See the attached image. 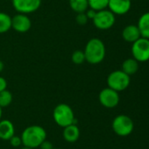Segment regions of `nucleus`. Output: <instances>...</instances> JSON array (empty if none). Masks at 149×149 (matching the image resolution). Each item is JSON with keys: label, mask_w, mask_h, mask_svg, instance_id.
Masks as SVG:
<instances>
[{"label": "nucleus", "mask_w": 149, "mask_h": 149, "mask_svg": "<svg viewBox=\"0 0 149 149\" xmlns=\"http://www.w3.org/2000/svg\"><path fill=\"white\" fill-rule=\"evenodd\" d=\"M42 0H11L12 7L18 13L31 14L38 10Z\"/></svg>", "instance_id": "obj_9"}, {"label": "nucleus", "mask_w": 149, "mask_h": 149, "mask_svg": "<svg viewBox=\"0 0 149 149\" xmlns=\"http://www.w3.org/2000/svg\"><path fill=\"white\" fill-rule=\"evenodd\" d=\"M21 149H32V148H28V147H25V146H24L23 148Z\"/></svg>", "instance_id": "obj_29"}, {"label": "nucleus", "mask_w": 149, "mask_h": 149, "mask_svg": "<svg viewBox=\"0 0 149 149\" xmlns=\"http://www.w3.org/2000/svg\"><path fill=\"white\" fill-rule=\"evenodd\" d=\"M7 89V81L4 78L0 76V93Z\"/></svg>", "instance_id": "obj_26"}, {"label": "nucleus", "mask_w": 149, "mask_h": 149, "mask_svg": "<svg viewBox=\"0 0 149 149\" xmlns=\"http://www.w3.org/2000/svg\"><path fill=\"white\" fill-rule=\"evenodd\" d=\"M53 118L56 125L65 127L69 125H77V120L75 117L73 109L68 104H59L53 111Z\"/></svg>", "instance_id": "obj_3"}, {"label": "nucleus", "mask_w": 149, "mask_h": 149, "mask_svg": "<svg viewBox=\"0 0 149 149\" xmlns=\"http://www.w3.org/2000/svg\"><path fill=\"white\" fill-rule=\"evenodd\" d=\"M106 82L108 87L119 93L128 88L131 83V77L122 70H116L108 75Z\"/></svg>", "instance_id": "obj_4"}, {"label": "nucleus", "mask_w": 149, "mask_h": 149, "mask_svg": "<svg viewBox=\"0 0 149 149\" xmlns=\"http://www.w3.org/2000/svg\"><path fill=\"white\" fill-rule=\"evenodd\" d=\"M12 94L10 91H8L7 89L1 92L0 93V107H6L8 106L11 105V103L12 102Z\"/></svg>", "instance_id": "obj_20"}, {"label": "nucleus", "mask_w": 149, "mask_h": 149, "mask_svg": "<svg viewBox=\"0 0 149 149\" xmlns=\"http://www.w3.org/2000/svg\"><path fill=\"white\" fill-rule=\"evenodd\" d=\"M11 29V17L5 12L0 11V34L5 33Z\"/></svg>", "instance_id": "obj_18"}, {"label": "nucleus", "mask_w": 149, "mask_h": 149, "mask_svg": "<svg viewBox=\"0 0 149 149\" xmlns=\"http://www.w3.org/2000/svg\"><path fill=\"white\" fill-rule=\"evenodd\" d=\"M20 137L24 146L34 149L47 140V132L42 127L32 125L25 127Z\"/></svg>", "instance_id": "obj_2"}, {"label": "nucleus", "mask_w": 149, "mask_h": 149, "mask_svg": "<svg viewBox=\"0 0 149 149\" xmlns=\"http://www.w3.org/2000/svg\"><path fill=\"white\" fill-rule=\"evenodd\" d=\"M54 149H62V148H54Z\"/></svg>", "instance_id": "obj_30"}, {"label": "nucleus", "mask_w": 149, "mask_h": 149, "mask_svg": "<svg viewBox=\"0 0 149 149\" xmlns=\"http://www.w3.org/2000/svg\"><path fill=\"white\" fill-rule=\"evenodd\" d=\"M2 114H3V111H2V107H0V120H2Z\"/></svg>", "instance_id": "obj_28"}, {"label": "nucleus", "mask_w": 149, "mask_h": 149, "mask_svg": "<svg viewBox=\"0 0 149 149\" xmlns=\"http://www.w3.org/2000/svg\"><path fill=\"white\" fill-rule=\"evenodd\" d=\"M132 55L139 63L149 60V39L140 38L132 44Z\"/></svg>", "instance_id": "obj_7"}, {"label": "nucleus", "mask_w": 149, "mask_h": 149, "mask_svg": "<svg viewBox=\"0 0 149 149\" xmlns=\"http://www.w3.org/2000/svg\"><path fill=\"white\" fill-rule=\"evenodd\" d=\"M10 144L13 147V148H18L22 145V140H21V137L20 136H18V135H13L10 140Z\"/></svg>", "instance_id": "obj_23"}, {"label": "nucleus", "mask_w": 149, "mask_h": 149, "mask_svg": "<svg viewBox=\"0 0 149 149\" xmlns=\"http://www.w3.org/2000/svg\"><path fill=\"white\" fill-rule=\"evenodd\" d=\"M40 149H54V146H53V144H52V142H50V141H47V140H45L40 145Z\"/></svg>", "instance_id": "obj_24"}, {"label": "nucleus", "mask_w": 149, "mask_h": 149, "mask_svg": "<svg viewBox=\"0 0 149 149\" xmlns=\"http://www.w3.org/2000/svg\"><path fill=\"white\" fill-rule=\"evenodd\" d=\"M122 38L125 41L133 44L140 38H141L140 30L136 24L126 25L122 31Z\"/></svg>", "instance_id": "obj_12"}, {"label": "nucleus", "mask_w": 149, "mask_h": 149, "mask_svg": "<svg viewBox=\"0 0 149 149\" xmlns=\"http://www.w3.org/2000/svg\"><path fill=\"white\" fill-rule=\"evenodd\" d=\"M108 3H109V0H88L89 8L93 9L96 11L107 9Z\"/></svg>", "instance_id": "obj_19"}, {"label": "nucleus", "mask_w": 149, "mask_h": 149, "mask_svg": "<svg viewBox=\"0 0 149 149\" xmlns=\"http://www.w3.org/2000/svg\"><path fill=\"white\" fill-rule=\"evenodd\" d=\"M4 68V65L3 61H2V60H0V72H3Z\"/></svg>", "instance_id": "obj_27"}, {"label": "nucleus", "mask_w": 149, "mask_h": 149, "mask_svg": "<svg viewBox=\"0 0 149 149\" xmlns=\"http://www.w3.org/2000/svg\"><path fill=\"white\" fill-rule=\"evenodd\" d=\"M92 21L97 29L106 31L111 29L114 25L116 16L109 9H105L97 11V14Z\"/></svg>", "instance_id": "obj_6"}, {"label": "nucleus", "mask_w": 149, "mask_h": 149, "mask_svg": "<svg viewBox=\"0 0 149 149\" xmlns=\"http://www.w3.org/2000/svg\"><path fill=\"white\" fill-rule=\"evenodd\" d=\"M71 59H72L73 63L76 64V65H82V64H83L86 61L83 51H81V50L75 51L73 52L72 56H71Z\"/></svg>", "instance_id": "obj_21"}, {"label": "nucleus", "mask_w": 149, "mask_h": 149, "mask_svg": "<svg viewBox=\"0 0 149 149\" xmlns=\"http://www.w3.org/2000/svg\"><path fill=\"white\" fill-rule=\"evenodd\" d=\"M63 139L68 143H74L80 138V129L77 125H69L63 127Z\"/></svg>", "instance_id": "obj_14"}, {"label": "nucleus", "mask_w": 149, "mask_h": 149, "mask_svg": "<svg viewBox=\"0 0 149 149\" xmlns=\"http://www.w3.org/2000/svg\"><path fill=\"white\" fill-rule=\"evenodd\" d=\"M132 8L131 0H109L108 9L116 16H122L129 12Z\"/></svg>", "instance_id": "obj_11"}, {"label": "nucleus", "mask_w": 149, "mask_h": 149, "mask_svg": "<svg viewBox=\"0 0 149 149\" xmlns=\"http://www.w3.org/2000/svg\"><path fill=\"white\" fill-rule=\"evenodd\" d=\"M139 62L133 58H130L126 59L123 63H122V66H121V70L126 73L127 75H129L130 77L133 74H135L138 70H139Z\"/></svg>", "instance_id": "obj_16"}, {"label": "nucleus", "mask_w": 149, "mask_h": 149, "mask_svg": "<svg viewBox=\"0 0 149 149\" xmlns=\"http://www.w3.org/2000/svg\"><path fill=\"white\" fill-rule=\"evenodd\" d=\"M98 100L100 104L104 107L114 108L119 105L120 101V97L117 91L110 87H106L101 90V92L99 93Z\"/></svg>", "instance_id": "obj_8"}, {"label": "nucleus", "mask_w": 149, "mask_h": 149, "mask_svg": "<svg viewBox=\"0 0 149 149\" xmlns=\"http://www.w3.org/2000/svg\"><path fill=\"white\" fill-rule=\"evenodd\" d=\"M70 8L77 14L85 12L89 9L88 0H69L68 1Z\"/></svg>", "instance_id": "obj_17"}, {"label": "nucleus", "mask_w": 149, "mask_h": 149, "mask_svg": "<svg viewBox=\"0 0 149 149\" xmlns=\"http://www.w3.org/2000/svg\"><path fill=\"white\" fill-rule=\"evenodd\" d=\"M137 26L140 30L141 37L149 39V11L143 13L140 17Z\"/></svg>", "instance_id": "obj_15"}, {"label": "nucleus", "mask_w": 149, "mask_h": 149, "mask_svg": "<svg viewBox=\"0 0 149 149\" xmlns=\"http://www.w3.org/2000/svg\"><path fill=\"white\" fill-rule=\"evenodd\" d=\"M15 134V127L13 123L9 120H0V139L9 141Z\"/></svg>", "instance_id": "obj_13"}, {"label": "nucleus", "mask_w": 149, "mask_h": 149, "mask_svg": "<svg viewBox=\"0 0 149 149\" xmlns=\"http://www.w3.org/2000/svg\"><path fill=\"white\" fill-rule=\"evenodd\" d=\"M112 127L117 135L120 137H126L133 133L134 129V123L129 116L126 114H119L112 120Z\"/></svg>", "instance_id": "obj_5"}, {"label": "nucleus", "mask_w": 149, "mask_h": 149, "mask_svg": "<svg viewBox=\"0 0 149 149\" xmlns=\"http://www.w3.org/2000/svg\"><path fill=\"white\" fill-rule=\"evenodd\" d=\"M85 60L90 65H98L105 58L106 48L105 43L97 38H90L83 50Z\"/></svg>", "instance_id": "obj_1"}, {"label": "nucleus", "mask_w": 149, "mask_h": 149, "mask_svg": "<svg viewBox=\"0 0 149 149\" xmlns=\"http://www.w3.org/2000/svg\"><path fill=\"white\" fill-rule=\"evenodd\" d=\"M32 27V21L28 15L18 13L11 17V29L19 33L27 32Z\"/></svg>", "instance_id": "obj_10"}, {"label": "nucleus", "mask_w": 149, "mask_h": 149, "mask_svg": "<svg viewBox=\"0 0 149 149\" xmlns=\"http://www.w3.org/2000/svg\"><path fill=\"white\" fill-rule=\"evenodd\" d=\"M76 21L78 24L80 25H84L88 23L89 18L87 17L85 12H82V13H77L76 16Z\"/></svg>", "instance_id": "obj_22"}, {"label": "nucleus", "mask_w": 149, "mask_h": 149, "mask_svg": "<svg viewBox=\"0 0 149 149\" xmlns=\"http://www.w3.org/2000/svg\"><path fill=\"white\" fill-rule=\"evenodd\" d=\"M85 14H86L87 17L89 18V20H90V19L93 20V18L95 17V16H96V14H97V11H96L95 10H93V9L89 8V9L85 11Z\"/></svg>", "instance_id": "obj_25"}]
</instances>
